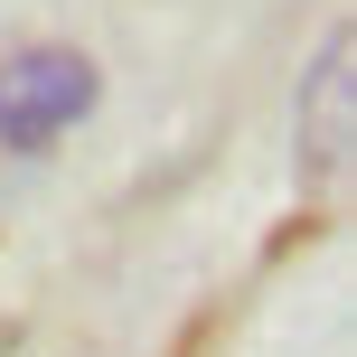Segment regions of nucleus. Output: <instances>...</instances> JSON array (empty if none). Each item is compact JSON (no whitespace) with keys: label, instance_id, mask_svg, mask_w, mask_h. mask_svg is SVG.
Returning a JSON list of instances; mask_svg holds the SVG:
<instances>
[{"label":"nucleus","instance_id":"obj_1","mask_svg":"<svg viewBox=\"0 0 357 357\" xmlns=\"http://www.w3.org/2000/svg\"><path fill=\"white\" fill-rule=\"evenodd\" d=\"M94 94H104V75H94L85 47H10L0 56V151H56L75 123L94 113Z\"/></svg>","mask_w":357,"mask_h":357},{"label":"nucleus","instance_id":"obj_2","mask_svg":"<svg viewBox=\"0 0 357 357\" xmlns=\"http://www.w3.org/2000/svg\"><path fill=\"white\" fill-rule=\"evenodd\" d=\"M357 160V29H329L301 75V169L339 178Z\"/></svg>","mask_w":357,"mask_h":357}]
</instances>
